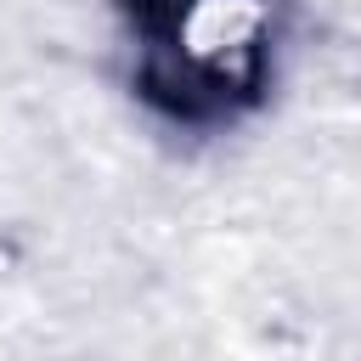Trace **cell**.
<instances>
[{
	"mask_svg": "<svg viewBox=\"0 0 361 361\" xmlns=\"http://www.w3.org/2000/svg\"><path fill=\"white\" fill-rule=\"evenodd\" d=\"M118 17L135 96L175 124H231L271 85L276 0H118Z\"/></svg>",
	"mask_w": 361,
	"mask_h": 361,
	"instance_id": "obj_1",
	"label": "cell"
}]
</instances>
